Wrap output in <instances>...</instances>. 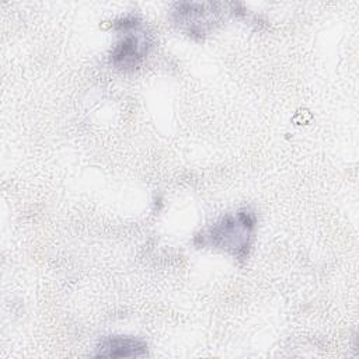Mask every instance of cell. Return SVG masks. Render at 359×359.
Listing matches in <instances>:
<instances>
[{"instance_id": "cell-1", "label": "cell", "mask_w": 359, "mask_h": 359, "mask_svg": "<svg viewBox=\"0 0 359 359\" xmlns=\"http://www.w3.org/2000/svg\"><path fill=\"white\" fill-rule=\"evenodd\" d=\"M257 230V215L243 206L224 213L216 222L202 229L194 238V244L202 248L223 251L238 261H244L251 251Z\"/></svg>"}, {"instance_id": "cell-2", "label": "cell", "mask_w": 359, "mask_h": 359, "mask_svg": "<svg viewBox=\"0 0 359 359\" xmlns=\"http://www.w3.org/2000/svg\"><path fill=\"white\" fill-rule=\"evenodd\" d=\"M116 42L109 52V65L118 70H135L153 48V38L142 18L133 14L119 17L112 24Z\"/></svg>"}, {"instance_id": "cell-3", "label": "cell", "mask_w": 359, "mask_h": 359, "mask_svg": "<svg viewBox=\"0 0 359 359\" xmlns=\"http://www.w3.org/2000/svg\"><path fill=\"white\" fill-rule=\"evenodd\" d=\"M236 8L234 3L181 1L172 6L170 18L181 32L201 41L223 24L231 13H236Z\"/></svg>"}, {"instance_id": "cell-4", "label": "cell", "mask_w": 359, "mask_h": 359, "mask_svg": "<svg viewBox=\"0 0 359 359\" xmlns=\"http://www.w3.org/2000/svg\"><path fill=\"white\" fill-rule=\"evenodd\" d=\"M146 353L147 344L143 339L128 335H109L98 342L94 355L102 358H140Z\"/></svg>"}]
</instances>
